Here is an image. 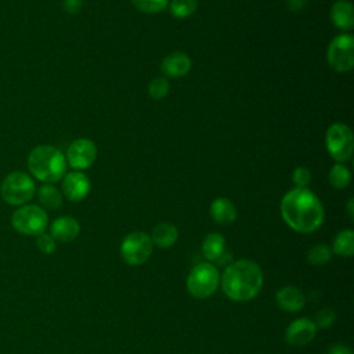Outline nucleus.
I'll return each mask as SVG.
<instances>
[{
	"mask_svg": "<svg viewBox=\"0 0 354 354\" xmlns=\"http://www.w3.org/2000/svg\"><path fill=\"white\" fill-rule=\"evenodd\" d=\"M281 216L296 232L308 234L318 230L325 218V210L318 196L308 188H293L281 201Z\"/></svg>",
	"mask_w": 354,
	"mask_h": 354,
	"instance_id": "nucleus-1",
	"label": "nucleus"
},
{
	"mask_svg": "<svg viewBox=\"0 0 354 354\" xmlns=\"http://www.w3.org/2000/svg\"><path fill=\"white\" fill-rule=\"evenodd\" d=\"M225 296L234 301H249L254 299L263 286V271L252 260L241 259L230 263L221 278Z\"/></svg>",
	"mask_w": 354,
	"mask_h": 354,
	"instance_id": "nucleus-2",
	"label": "nucleus"
},
{
	"mask_svg": "<svg viewBox=\"0 0 354 354\" xmlns=\"http://www.w3.org/2000/svg\"><path fill=\"white\" fill-rule=\"evenodd\" d=\"M28 170L44 184L62 180L66 173L65 155L53 145H37L28 155Z\"/></svg>",
	"mask_w": 354,
	"mask_h": 354,
	"instance_id": "nucleus-3",
	"label": "nucleus"
},
{
	"mask_svg": "<svg viewBox=\"0 0 354 354\" xmlns=\"http://www.w3.org/2000/svg\"><path fill=\"white\" fill-rule=\"evenodd\" d=\"M36 185L33 178L24 171H11L0 185L3 201L11 206L26 205L35 195Z\"/></svg>",
	"mask_w": 354,
	"mask_h": 354,
	"instance_id": "nucleus-4",
	"label": "nucleus"
},
{
	"mask_svg": "<svg viewBox=\"0 0 354 354\" xmlns=\"http://www.w3.org/2000/svg\"><path fill=\"white\" fill-rule=\"evenodd\" d=\"M11 225L21 235L37 236L46 232L48 216L39 205H22L11 214Z\"/></svg>",
	"mask_w": 354,
	"mask_h": 354,
	"instance_id": "nucleus-5",
	"label": "nucleus"
},
{
	"mask_svg": "<svg viewBox=\"0 0 354 354\" xmlns=\"http://www.w3.org/2000/svg\"><path fill=\"white\" fill-rule=\"evenodd\" d=\"M220 285V274L216 266L210 263L196 264L187 277V290L196 299L212 296Z\"/></svg>",
	"mask_w": 354,
	"mask_h": 354,
	"instance_id": "nucleus-6",
	"label": "nucleus"
},
{
	"mask_svg": "<svg viewBox=\"0 0 354 354\" xmlns=\"http://www.w3.org/2000/svg\"><path fill=\"white\" fill-rule=\"evenodd\" d=\"M328 153L336 163H344L351 159L354 152V136L351 129L344 123H333L325 134Z\"/></svg>",
	"mask_w": 354,
	"mask_h": 354,
	"instance_id": "nucleus-7",
	"label": "nucleus"
},
{
	"mask_svg": "<svg viewBox=\"0 0 354 354\" xmlns=\"http://www.w3.org/2000/svg\"><path fill=\"white\" fill-rule=\"evenodd\" d=\"M153 243L148 234L134 231L127 234L120 243V256L129 266H141L152 254Z\"/></svg>",
	"mask_w": 354,
	"mask_h": 354,
	"instance_id": "nucleus-8",
	"label": "nucleus"
},
{
	"mask_svg": "<svg viewBox=\"0 0 354 354\" xmlns=\"http://www.w3.org/2000/svg\"><path fill=\"white\" fill-rule=\"evenodd\" d=\"M326 59L329 66L339 72H348L354 66V37L350 33L336 36L328 46Z\"/></svg>",
	"mask_w": 354,
	"mask_h": 354,
	"instance_id": "nucleus-9",
	"label": "nucleus"
},
{
	"mask_svg": "<svg viewBox=\"0 0 354 354\" xmlns=\"http://www.w3.org/2000/svg\"><path fill=\"white\" fill-rule=\"evenodd\" d=\"M97 156V147L88 138H77L72 141L66 149V163L75 170L90 167Z\"/></svg>",
	"mask_w": 354,
	"mask_h": 354,
	"instance_id": "nucleus-10",
	"label": "nucleus"
},
{
	"mask_svg": "<svg viewBox=\"0 0 354 354\" xmlns=\"http://www.w3.org/2000/svg\"><path fill=\"white\" fill-rule=\"evenodd\" d=\"M317 335V326L310 318L301 317L289 324L285 330V340L293 347H301L314 340Z\"/></svg>",
	"mask_w": 354,
	"mask_h": 354,
	"instance_id": "nucleus-11",
	"label": "nucleus"
},
{
	"mask_svg": "<svg viewBox=\"0 0 354 354\" xmlns=\"http://www.w3.org/2000/svg\"><path fill=\"white\" fill-rule=\"evenodd\" d=\"M90 192V180L83 171H69L62 177V194L72 202L83 201Z\"/></svg>",
	"mask_w": 354,
	"mask_h": 354,
	"instance_id": "nucleus-12",
	"label": "nucleus"
},
{
	"mask_svg": "<svg viewBox=\"0 0 354 354\" xmlns=\"http://www.w3.org/2000/svg\"><path fill=\"white\" fill-rule=\"evenodd\" d=\"M80 232L79 221L72 216H61L57 217L50 225V235L55 239V242H71Z\"/></svg>",
	"mask_w": 354,
	"mask_h": 354,
	"instance_id": "nucleus-13",
	"label": "nucleus"
},
{
	"mask_svg": "<svg viewBox=\"0 0 354 354\" xmlns=\"http://www.w3.org/2000/svg\"><path fill=\"white\" fill-rule=\"evenodd\" d=\"M275 301L281 310L288 313H296L304 307L306 296L299 288L293 285H286L277 290Z\"/></svg>",
	"mask_w": 354,
	"mask_h": 354,
	"instance_id": "nucleus-14",
	"label": "nucleus"
},
{
	"mask_svg": "<svg viewBox=\"0 0 354 354\" xmlns=\"http://www.w3.org/2000/svg\"><path fill=\"white\" fill-rule=\"evenodd\" d=\"M191 58L181 51H174L162 59L160 69L169 77L185 76L191 69Z\"/></svg>",
	"mask_w": 354,
	"mask_h": 354,
	"instance_id": "nucleus-15",
	"label": "nucleus"
},
{
	"mask_svg": "<svg viewBox=\"0 0 354 354\" xmlns=\"http://www.w3.org/2000/svg\"><path fill=\"white\" fill-rule=\"evenodd\" d=\"M330 21L337 29L351 30L354 26L353 4L348 0H337L330 8Z\"/></svg>",
	"mask_w": 354,
	"mask_h": 354,
	"instance_id": "nucleus-16",
	"label": "nucleus"
},
{
	"mask_svg": "<svg viewBox=\"0 0 354 354\" xmlns=\"http://www.w3.org/2000/svg\"><path fill=\"white\" fill-rule=\"evenodd\" d=\"M210 216L212 218L221 225H230L236 218V207L227 198H217L210 205Z\"/></svg>",
	"mask_w": 354,
	"mask_h": 354,
	"instance_id": "nucleus-17",
	"label": "nucleus"
},
{
	"mask_svg": "<svg viewBox=\"0 0 354 354\" xmlns=\"http://www.w3.org/2000/svg\"><path fill=\"white\" fill-rule=\"evenodd\" d=\"M202 253L206 260L218 263L225 252V238L218 232H210L203 238L202 242Z\"/></svg>",
	"mask_w": 354,
	"mask_h": 354,
	"instance_id": "nucleus-18",
	"label": "nucleus"
},
{
	"mask_svg": "<svg viewBox=\"0 0 354 354\" xmlns=\"http://www.w3.org/2000/svg\"><path fill=\"white\" fill-rule=\"evenodd\" d=\"M149 238L155 246L166 249L173 246L178 239V230L171 223H160L153 227Z\"/></svg>",
	"mask_w": 354,
	"mask_h": 354,
	"instance_id": "nucleus-19",
	"label": "nucleus"
},
{
	"mask_svg": "<svg viewBox=\"0 0 354 354\" xmlns=\"http://www.w3.org/2000/svg\"><path fill=\"white\" fill-rule=\"evenodd\" d=\"M37 199L44 210H55L62 205V194L53 184H43L37 191Z\"/></svg>",
	"mask_w": 354,
	"mask_h": 354,
	"instance_id": "nucleus-20",
	"label": "nucleus"
},
{
	"mask_svg": "<svg viewBox=\"0 0 354 354\" xmlns=\"http://www.w3.org/2000/svg\"><path fill=\"white\" fill-rule=\"evenodd\" d=\"M332 252L339 257H351L354 254V231L343 230L337 232L332 243Z\"/></svg>",
	"mask_w": 354,
	"mask_h": 354,
	"instance_id": "nucleus-21",
	"label": "nucleus"
},
{
	"mask_svg": "<svg viewBox=\"0 0 354 354\" xmlns=\"http://www.w3.org/2000/svg\"><path fill=\"white\" fill-rule=\"evenodd\" d=\"M328 181L329 184L336 188V189H343L346 188L350 181H351V173L347 166L343 163H335L328 174Z\"/></svg>",
	"mask_w": 354,
	"mask_h": 354,
	"instance_id": "nucleus-22",
	"label": "nucleus"
},
{
	"mask_svg": "<svg viewBox=\"0 0 354 354\" xmlns=\"http://www.w3.org/2000/svg\"><path fill=\"white\" fill-rule=\"evenodd\" d=\"M196 8H198L196 0H171L169 4L170 14L178 19H185L194 15Z\"/></svg>",
	"mask_w": 354,
	"mask_h": 354,
	"instance_id": "nucleus-23",
	"label": "nucleus"
},
{
	"mask_svg": "<svg viewBox=\"0 0 354 354\" xmlns=\"http://www.w3.org/2000/svg\"><path fill=\"white\" fill-rule=\"evenodd\" d=\"M332 257V249L325 243H318L307 252V261L313 266H325Z\"/></svg>",
	"mask_w": 354,
	"mask_h": 354,
	"instance_id": "nucleus-24",
	"label": "nucleus"
},
{
	"mask_svg": "<svg viewBox=\"0 0 354 354\" xmlns=\"http://www.w3.org/2000/svg\"><path fill=\"white\" fill-rule=\"evenodd\" d=\"M133 6L147 14H155L163 11L169 6V0H131Z\"/></svg>",
	"mask_w": 354,
	"mask_h": 354,
	"instance_id": "nucleus-25",
	"label": "nucleus"
},
{
	"mask_svg": "<svg viewBox=\"0 0 354 354\" xmlns=\"http://www.w3.org/2000/svg\"><path fill=\"white\" fill-rule=\"evenodd\" d=\"M169 82L166 77H155L148 84V94L153 100H162L169 93Z\"/></svg>",
	"mask_w": 354,
	"mask_h": 354,
	"instance_id": "nucleus-26",
	"label": "nucleus"
},
{
	"mask_svg": "<svg viewBox=\"0 0 354 354\" xmlns=\"http://www.w3.org/2000/svg\"><path fill=\"white\" fill-rule=\"evenodd\" d=\"M311 171L308 167H304V166H299L293 170V174H292V181L295 184L296 188H307V185L310 184L311 181Z\"/></svg>",
	"mask_w": 354,
	"mask_h": 354,
	"instance_id": "nucleus-27",
	"label": "nucleus"
},
{
	"mask_svg": "<svg viewBox=\"0 0 354 354\" xmlns=\"http://www.w3.org/2000/svg\"><path fill=\"white\" fill-rule=\"evenodd\" d=\"M36 246H37V249H39L41 253H44V254H51V253H54L55 249H57V242H55V239H54L50 234L43 232V234H40V235L36 236Z\"/></svg>",
	"mask_w": 354,
	"mask_h": 354,
	"instance_id": "nucleus-28",
	"label": "nucleus"
},
{
	"mask_svg": "<svg viewBox=\"0 0 354 354\" xmlns=\"http://www.w3.org/2000/svg\"><path fill=\"white\" fill-rule=\"evenodd\" d=\"M313 322H314V325L317 328L326 329V328L333 325V322H335V313L330 308H322V310H319L315 314Z\"/></svg>",
	"mask_w": 354,
	"mask_h": 354,
	"instance_id": "nucleus-29",
	"label": "nucleus"
},
{
	"mask_svg": "<svg viewBox=\"0 0 354 354\" xmlns=\"http://www.w3.org/2000/svg\"><path fill=\"white\" fill-rule=\"evenodd\" d=\"M83 0H62V7L68 14H76L80 11Z\"/></svg>",
	"mask_w": 354,
	"mask_h": 354,
	"instance_id": "nucleus-30",
	"label": "nucleus"
},
{
	"mask_svg": "<svg viewBox=\"0 0 354 354\" xmlns=\"http://www.w3.org/2000/svg\"><path fill=\"white\" fill-rule=\"evenodd\" d=\"M307 0H286V7L293 11V12H297V11H301L306 6Z\"/></svg>",
	"mask_w": 354,
	"mask_h": 354,
	"instance_id": "nucleus-31",
	"label": "nucleus"
},
{
	"mask_svg": "<svg viewBox=\"0 0 354 354\" xmlns=\"http://www.w3.org/2000/svg\"><path fill=\"white\" fill-rule=\"evenodd\" d=\"M328 354H353V353H351V350L348 347H346L343 344H336V346L329 348Z\"/></svg>",
	"mask_w": 354,
	"mask_h": 354,
	"instance_id": "nucleus-32",
	"label": "nucleus"
},
{
	"mask_svg": "<svg viewBox=\"0 0 354 354\" xmlns=\"http://www.w3.org/2000/svg\"><path fill=\"white\" fill-rule=\"evenodd\" d=\"M354 199L353 198H350L348 199V202H347V210H348V214H350V217L353 218L354 217Z\"/></svg>",
	"mask_w": 354,
	"mask_h": 354,
	"instance_id": "nucleus-33",
	"label": "nucleus"
}]
</instances>
